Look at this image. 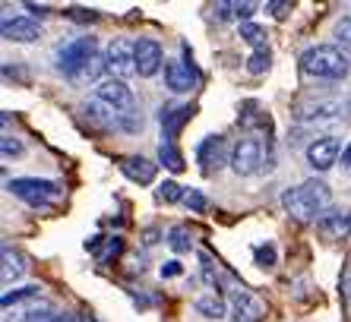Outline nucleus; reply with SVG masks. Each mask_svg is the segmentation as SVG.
<instances>
[{"label": "nucleus", "instance_id": "5701e85b", "mask_svg": "<svg viewBox=\"0 0 351 322\" xmlns=\"http://www.w3.org/2000/svg\"><path fill=\"white\" fill-rule=\"evenodd\" d=\"M158 161H162L168 171H174V174H180V171L187 168V164H184V155L178 152V145H174V143H162V145H158Z\"/></svg>", "mask_w": 351, "mask_h": 322}, {"label": "nucleus", "instance_id": "9d476101", "mask_svg": "<svg viewBox=\"0 0 351 322\" xmlns=\"http://www.w3.org/2000/svg\"><path fill=\"white\" fill-rule=\"evenodd\" d=\"M95 98L98 101H105L108 108H114L121 114H130L133 105H136V98H133V89H127V82L123 79H101L95 89Z\"/></svg>", "mask_w": 351, "mask_h": 322}, {"label": "nucleus", "instance_id": "9b49d317", "mask_svg": "<svg viewBox=\"0 0 351 322\" xmlns=\"http://www.w3.org/2000/svg\"><path fill=\"white\" fill-rule=\"evenodd\" d=\"M345 149H342V143L335 136H319V139H313L311 145H307V164H311L313 171H329L339 161V155H342Z\"/></svg>", "mask_w": 351, "mask_h": 322}, {"label": "nucleus", "instance_id": "c9c22d12", "mask_svg": "<svg viewBox=\"0 0 351 322\" xmlns=\"http://www.w3.org/2000/svg\"><path fill=\"white\" fill-rule=\"evenodd\" d=\"M266 10H269L272 16H288V10H291V3H285V0H269V3H266Z\"/></svg>", "mask_w": 351, "mask_h": 322}, {"label": "nucleus", "instance_id": "dca6fc26", "mask_svg": "<svg viewBox=\"0 0 351 322\" xmlns=\"http://www.w3.org/2000/svg\"><path fill=\"white\" fill-rule=\"evenodd\" d=\"M193 114H196L193 105H180V108H168V111H162L165 143H174V136L184 129V123H190V117H193Z\"/></svg>", "mask_w": 351, "mask_h": 322}, {"label": "nucleus", "instance_id": "7ed1b4c3", "mask_svg": "<svg viewBox=\"0 0 351 322\" xmlns=\"http://www.w3.org/2000/svg\"><path fill=\"white\" fill-rule=\"evenodd\" d=\"M7 190L16 199H23L25 206H32V209H51L64 196L58 180H45V177H16L7 184Z\"/></svg>", "mask_w": 351, "mask_h": 322}, {"label": "nucleus", "instance_id": "a19ab883", "mask_svg": "<svg viewBox=\"0 0 351 322\" xmlns=\"http://www.w3.org/2000/svg\"><path fill=\"white\" fill-rule=\"evenodd\" d=\"M345 114H348V121H351V95L345 98Z\"/></svg>", "mask_w": 351, "mask_h": 322}, {"label": "nucleus", "instance_id": "7c9ffc66", "mask_svg": "<svg viewBox=\"0 0 351 322\" xmlns=\"http://www.w3.org/2000/svg\"><path fill=\"white\" fill-rule=\"evenodd\" d=\"M241 38H247L254 48H266L263 45V29L256 23H241Z\"/></svg>", "mask_w": 351, "mask_h": 322}, {"label": "nucleus", "instance_id": "473e14b6", "mask_svg": "<svg viewBox=\"0 0 351 322\" xmlns=\"http://www.w3.org/2000/svg\"><path fill=\"white\" fill-rule=\"evenodd\" d=\"M184 202H187V209L196 212V215H199V212H206V196L199 193V190H190V193L184 196Z\"/></svg>", "mask_w": 351, "mask_h": 322}, {"label": "nucleus", "instance_id": "72a5a7b5", "mask_svg": "<svg viewBox=\"0 0 351 322\" xmlns=\"http://www.w3.org/2000/svg\"><path fill=\"white\" fill-rule=\"evenodd\" d=\"M121 253H123V240H121V237H111V240H108V250L98 256V262H108V259L121 256Z\"/></svg>", "mask_w": 351, "mask_h": 322}, {"label": "nucleus", "instance_id": "4468645a", "mask_svg": "<svg viewBox=\"0 0 351 322\" xmlns=\"http://www.w3.org/2000/svg\"><path fill=\"white\" fill-rule=\"evenodd\" d=\"M0 32H3V38L7 41L29 45V41L41 38V25H38V19H32V16H13V19H3Z\"/></svg>", "mask_w": 351, "mask_h": 322}, {"label": "nucleus", "instance_id": "b1692460", "mask_svg": "<svg viewBox=\"0 0 351 322\" xmlns=\"http://www.w3.org/2000/svg\"><path fill=\"white\" fill-rule=\"evenodd\" d=\"M215 13H219V19H244V23H250V13H254V3H215Z\"/></svg>", "mask_w": 351, "mask_h": 322}, {"label": "nucleus", "instance_id": "f257e3e1", "mask_svg": "<svg viewBox=\"0 0 351 322\" xmlns=\"http://www.w3.org/2000/svg\"><path fill=\"white\" fill-rule=\"evenodd\" d=\"M329 199L332 193L323 180H304L301 186H291L282 193V206L294 221H317L329 209Z\"/></svg>", "mask_w": 351, "mask_h": 322}, {"label": "nucleus", "instance_id": "aec40b11", "mask_svg": "<svg viewBox=\"0 0 351 322\" xmlns=\"http://www.w3.org/2000/svg\"><path fill=\"white\" fill-rule=\"evenodd\" d=\"M196 313L206 316V319H221V316L228 313V306H225V300L219 297V294H203V297H196Z\"/></svg>", "mask_w": 351, "mask_h": 322}, {"label": "nucleus", "instance_id": "412c9836", "mask_svg": "<svg viewBox=\"0 0 351 322\" xmlns=\"http://www.w3.org/2000/svg\"><path fill=\"white\" fill-rule=\"evenodd\" d=\"M165 240H168V247L174 253H190V247H193V237H190L187 225H171L168 234H165Z\"/></svg>", "mask_w": 351, "mask_h": 322}, {"label": "nucleus", "instance_id": "1a4fd4ad", "mask_svg": "<svg viewBox=\"0 0 351 322\" xmlns=\"http://www.w3.org/2000/svg\"><path fill=\"white\" fill-rule=\"evenodd\" d=\"M196 161H199L203 174H215V171H221L225 164H231L225 136H206L203 143L196 145Z\"/></svg>", "mask_w": 351, "mask_h": 322}, {"label": "nucleus", "instance_id": "a211bd4d", "mask_svg": "<svg viewBox=\"0 0 351 322\" xmlns=\"http://www.w3.org/2000/svg\"><path fill=\"white\" fill-rule=\"evenodd\" d=\"M256 319H260V304L244 288H234V322H256Z\"/></svg>", "mask_w": 351, "mask_h": 322}, {"label": "nucleus", "instance_id": "393cba45", "mask_svg": "<svg viewBox=\"0 0 351 322\" xmlns=\"http://www.w3.org/2000/svg\"><path fill=\"white\" fill-rule=\"evenodd\" d=\"M184 186L178 184V180H165V184H158V190H156V199L158 202H165V206H174V202H180L184 199Z\"/></svg>", "mask_w": 351, "mask_h": 322}, {"label": "nucleus", "instance_id": "f3484780", "mask_svg": "<svg viewBox=\"0 0 351 322\" xmlns=\"http://www.w3.org/2000/svg\"><path fill=\"white\" fill-rule=\"evenodd\" d=\"M0 256H3V269H0V275H3V284L10 282H19L25 275V259L19 250H13L10 243H3V250H0Z\"/></svg>", "mask_w": 351, "mask_h": 322}, {"label": "nucleus", "instance_id": "6e6552de", "mask_svg": "<svg viewBox=\"0 0 351 322\" xmlns=\"http://www.w3.org/2000/svg\"><path fill=\"white\" fill-rule=\"evenodd\" d=\"M342 111H345V101H339V98H307V101H301L294 108V117L301 123H326V121H335Z\"/></svg>", "mask_w": 351, "mask_h": 322}, {"label": "nucleus", "instance_id": "20e7f679", "mask_svg": "<svg viewBox=\"0 0 351 322\" xmlns=\"http://www.w3.org/2000/svg\"><path fill=\"white\" fill-rule=\"evenodd\" d=\"M263 168H272V158L263 149V139L256 136L237 139L234 149H231V171L237 177H250V174H256Z\"/></svg>", "mask_w": 351, "mask_h": 322}, {"label": "nucleus", "instance_id": "2eb2a0df", "mask_svg": "<svg viewBox=\"0 0 351 322\" xmlns=\"http://www.w3.org/2000/svg\"><path fill=\"white\" fill-rule=\"evenodd\" d=\"M121 171H123V177L133 180V184H152L156 180V171L158 164H152L149 158H143V155H127V158H121Z\"/></svg>", "mask_w": 351, "mask_h": 322}, {"label": "nucleus", "instance_id": "58836bf2", "mask_svg": "<svg viewBox=\"0 0 351 322\" xmlns=\"http://www.w3.org/2000/svg\"><path fill=\"white\" fill-rule=\"evenodd\" d=\"M25 10H29V13H38V16H45V13H48V7H45V3H25Z\"/></svg>", "mask_w": 351, "mask_h": 322}, {"label": "nucleus", "instance_id": "39448f33", "mask_svg": "<svg viewBox=\"0 0 351 322\" xmlns=\"http://www.w3.org/2000/svg\"><path fill=\"white\" fill-rule=\"evenodd\" d=\"M95 54H98L95 38H92V35H82V38H73V41H64V45H60L58 54H54V64H58V70L64 73L66 79H73L76 73L89 64Z\"/></svg>", "mask_w": 351, "mask_h": 322}, {"label": "nucleus", "instance_id": "f8f14e48", "mask_svg": "<svg viewBox=\"0 0 351 322\" xmlns=\"http://www.w3.org/2000/svg\"><path fill=\"white\" fill-rule=\"evenodd\" d=\"M317 234L329 243H339L351 234V215L345 209H326L317 218Z\"/></svg>", "mask_w": 351, "mask_h": 322}, {"label": "nucleus", "instance_id": "cd10ccee", "mask_svg": "<svg viewBox=\"0 0 351 322\" xmlns=\"http://www.w3.org/2000/svg\"><path fill=\"white\" fill-rule=\"evenodd\" d=\"M19 322H58V313H54V310H48V306H41V310H38V306H29Z\"/></svg>", "mask_w": 351, "mask_h": 322}, {"label": "nucleus", "instance_id": "ea45409f", "mask_svg": "<svg viewBox=\"0 0 351 322\" xmlns=\"http://www.w3.org/2000/svg\"><path fill=\"white\" fill-rule=\"evenodd\" d=\"M76 319H80V322H98V319H95V316H92V313H89V310H82V313H80V316H76Z\"/></svg>", "mask_w": 351, "mask_h": 322}, {"label": "nucleus", "instance_id": "4be33fe9", "mask_svg": "<svg viewBox=\"0 0 351 322\" xmlns=\"http://www.w3.org/2000/svg\"><path fill=\"white\" fill-rule=\"evenodd\" d=\"M101 70H108V60H105L101 54H95V57L89 60V64L82 66V70L76 73V76H73L70 82H76V86H89V82H95L98 76H101Z\"/></svg>", "mask_w": 351, "mask_h": 322}, {"label": "nucleus", "instance_id": "ddd939ff", "mask_svg": "<svg viewBox=\"0 0 351 322\" xmlns=\"http://www.w3.org/2000/svg\"><path fill=\"white\" fill-rule=\"evenodd\" d=\"M168 60H165V51L156 38H136V73L139 76H156Z\"/></svg>", "mask_w": 351, "mask_h": 322}, {"label": "nucleus", "instance_id": "e433bc0d", "mask_svg": "<svg viewBox=\"0 0 351 322\" xmlns=\"http://www.w3.org/2000/svg\"><path fill=\"white\" fill-rule=\"evenodd\" d=\"M342 168L351 171V139H348V145H345V152H342Z\"/></svg>", "mask_w": 351, "mask_h": 322}, {"label": "nucleus", "instance_id": "4c0bfd02", "mask_svg": "<svg viewBox=\"0 0 351 322\" xmlns=\"http://www.w3.org/2000/svg\"><path fill=\"white\" fill-rule=\"evenodd\" d=\"M143 237H146V247H152V243H158V231H156V227H149V231L143 234Z\"/></svg>", "mask_w": 351, "mask_h": 322}, {"label": "nucleus", "instance_id": "a878e982", "mask_svg": "<svg viewBox=\"0 0 351 322\" xmlns=\"http://www.w3.org/2000/svg\"><path fill=\"white\" fill-rule=\"evenodd\" d=\"M247 70L254 73V76H263V73L269 70V51H266V48H256L254 54L247 57Z\"/></svg>", "mask_w": 351, "mask_h": 322}, {"label": "nucleus", "instance_id": "2f4dec72", "mask_svg": "<svg viewBox=\"0 0 351 322\" xmlns=\"http://www.w3.org/2000/svg\"><path fill=\"white\" fill-rule=\"evenodd\" d=\"M66 19H73V23H95L98 13L95 10H86V7H70L66 10Z\"/></svg>", "mask_w": 351, "mask_h": 322}, {"label": "nucleus", "instance_id": "6ab92c4d", "mask_svg": "<svg viewBox=\"0 0 351 322\" xmlns=\"http://www.w3.org/2000/svg\"><path fill=\"white\" fill-rule=\"evenodd\" d=\"M38 297H41V288H38V284H29V288L7 290V294L0 297V304H3V310L10 313V306H23V304L35 306V300H38Z\"/></svg>", "mask_w": 351, "mask_h": 322}, {"label": "nucleus", "instance_id": "f03ea898", "mask_svg": "<svg viewBox=\"0 0 351 322\" xmlns=\"http://www.w3.org/2000/svg\"><path fill=\"white\" fill-rule=\"evenodd\" d=\"M301 70L311 79L323 82H339L351 73V60L339 45H313L301 54Z\"/></svg>", "mask_w": 351, "mask_h": 322}, {"label": "nucleus", "instance_id": "c756f323", "mask_svg": "<svg viewBox=\"0 0 351 322\" xmlns=\"http://www.w3.org/2000/svg\"><path fill=\"white\" fill-rule=\"evenodd\" d=\"M335 41L342 51H351V16H342L335 23Z\"/></svg>", "mask_w": 351, "mask_h": 322}, {"label": "nucleus", "instance_id": "bb28decb", "mask_svg": "<svg viewBox=\"0 0 351 322\" xmlns=\"http://www.w3.org/2000/svg\"><path fill=\"white\" fill-rule=\"evenodd\" d=\"M25 152V145L19 143L16 136H10V133H3V139H0V155H3V158H19V155Z\"/></svg>", "mask_w": 351, "mask_h": 322}, {"label": "nucleus", "instance_id": "f704fd0d", "mask_svg": "<svg viewBox=\"0 0 351 322\" xmlns=\"http://www.w3.org/2000/svg\"><path fill=\"white\" fill-rule=\"evenodd\" d=\"M180 272H184V269H180L178 259H168V262H165V266L158 269V275H162V278H178Z\"/></svg>", "mask_w": 351, "mask_h": 322}, {"label": "nucleus", "instance_id": "c85d7f7f", "mask_svg": "<svg viewBox=\"0 0 351 322\" xmlns=\"http://www.w3.org/2000/svg\"><path fill=\"white\" fill-rule=\"evenodd\" d=\"M254 262L260 269H272V266H276V247H272V243L256 247V250H254Z\"/></svg>", "mask_w": 351, "mask_h": 322}, {"label": "nucleus", "instance_id": "0eeeda50", "mask_svg": "<svg viewBox=\"0 0 351 322\" xmlns=\"http://www.w3.org/2000/svg\"><path fill=\"white\" fill-rule=\"evenodd\" d=\"M108 70H111V79H127V76H139L136 73V41L127 38H114L108 45Z\"/></svg>", "mask_w": 351, "mask_h": 322}, {"label": "nucleus", "instance_id": "423d86ee", "mask_svg": "<svg viewBox=\"0 0 351 322\" xmlns=\"http://www.w3.org/2000/svg\"><path fill=\"white\" fill-rule=\"evenodd\" d=\"M165 86L174 92V95H187L199 86V73L193 66V54L184 45V60H168L165 64Z\"/></svg>", "mask_w": 351, "mask_h": 322}]
</instances>
